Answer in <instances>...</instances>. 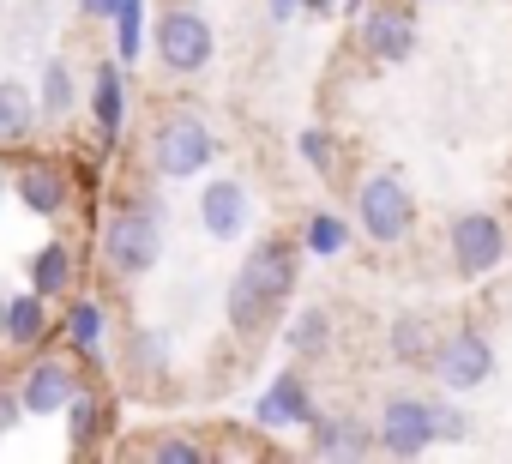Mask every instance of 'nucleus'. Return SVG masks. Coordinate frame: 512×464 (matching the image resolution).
Returning a JSON list of instances; mask_svg holds the SVG:
<instances>
[{
	"mask_svg": "<svg viewBox=\"0 0 512 464\" xmlns=\"http://www.w3.org/2000/svg\"><path fill=\"white\" fill-rule=\"evenodd\" d=\"M290 290H296V254L284 242H260L247 254V266L235 272V284H229V326L235 332H260L284 308Z\"/></svg>",
	"mask_w": 512,
	"mask_h": 464,
	"instance_id": "obj_1",
	"label": "nucleus"
},
{
	"mask_svg": "<svg viewBox=\"0 0 512 464\" xmlns=\"http://www.w3.org/2000/svg\"><path fill=\"white\" fill-rule=\"evenodd\" d=\"M103 254L121 278H145L163 254V236H157V217L145 205H121L109 223H103Z\"/></svg>",
	"mask_w": 512,
	"mask_h": 464,
	"instance_id": "obj_2",
	"label": "nucleus"
},
{
	"mask_svg": "<svg viewBox=\"0 0 512 464\" xmlns=\"http://www.w3.org/2000/svg\"><path fill=\"white\" fill-rule=\"evenodd\" d=\"M211 151H217V139H211V127L199 121V115H169L163 127H157V139H151V157H157V169L163 175H199L205 163H211Z\"/></svg>",
	"mask_w": 512,
	"mask_h": 464,
	"instance_id": "obj_3",
	"label": "nucleus"
},
{
	"mask_svg": "<svg viewBox=\"0 0 512 464\" xmlns=\"http://www.w3.org/2000/svg\"><path fill=\"white\" fill-rule=\"evenodd\" d=\"M362 229L374 242H404L410 236V223H416V205H410V187L398 181V175H368V187H362Z\"/></svg>",
	"mask_w": 512,
	"mask_h": 464,
	"instance_id": "obj_4",
	"label": "nucleus"
},
{
	"mask_svg": "<svg viewBox=\"0 0 512 464\" xmlns=\"http://www.w3.org/2000/svg\"><path fill=\"white\" fill-rule=\"evenodd\" d=\"M434 440H440V404H428V398H392L380 410V446L392 458H416Z\"/></svg>",
	"mask_w": 512,
	"mask_h": 464,
	"instance_id": "obj_5",
	"label": "nucleus"
},
{
	"mask_svg": "<svg viewBox=\"0 0 512 464\" xmlns=\"http://www.w3.org/2000/svg\"><path fill=\"white\" fill-rule=\"evenodd\" d=\"M500 260H506V229H500V217L494 211H464L452 223V266L464 278H488Z\"/></svg>",
	"mask_w": 512,
	"mask_h": 464,
	"instance_id": "obj_6",
	"label": "nucleus"
},
{
	"mask_svg": "<svg viewBox=\"0 0 512 464\" xmlns=\"http://www.w3.org/2000/svg\"><path fill=\"white\" fill-rule=\"evenodd\" d=\"M434 374L452 386V392H470V386H488L494 380V350H488V338L482 332H446L440 344H434Z\"/></svg>",
	"mask_w": 512,
	"mask_h": 464,
	"instance_id": "obj_7",
	"label": "nucleus"
},
{
	"mask_svg": "<svg viewBox=\"0 0 512 464\" xmlns=\"http://www.w3.org/2000/svg\"><path fill=\"white\" fill-rule=\"evenodd\" d=\"M157 55L169 73H199L211 61V25L199 13H163L157 19Z\"/></svg>",
	"mask_w": 512,
	"mask_h": 464,
	"instance_id": "obj_8",
	"label": "nucleus"
},
{
	"mask_svg": "<svg viewBox=\"0 0 512 464\" xmlns=\"http://www.w3.org/2000/svg\"><path fill=\"white\" fill-rule=\"evenodd\" d=\"M362 43H368L374 61L398 67V61H410V49H416V19H410L404 7H374L368 25H362Z\"/></svg>",
	"mask_w": 512,
	"mask_h": 464,
	"instance_id": "obj_9",
	"label": "nucleus"
},
{
	"mask_svg": "<svg viewBox=\"0 0 512 464\" xmlns=\"http://www.w3.org/2000/svg\"><path fill=\"white\" fill-rule=\"evenodd\" d=\"M199 223H205V236L235 242L241 229H247V187L241 181H211L199 193Z\"/></svg>",
	"mask_w": 512,
	"mask_h": 464,
	"instance_id": "obj_10",
	"label": "nucleus"
},
{
	"mask_svg": "<svg viewBox=\"0 0 512 464\" xmlns=\"http://www.w3.org/2000/svg\"><path fill=\"white\" fill-rule=\"evenodd\" d=\"M73 392H79V380H73L61 362H37V368L25 374V392H19V398H25L31 416H55V410L73 404Z\"/></svg>",
	"mask_w": 512,
	"mask_h": 464,
	"instance_id": "obj_11",
	"label": "nucleus"
},
{
	"mask_svg": "<svg viewBox=\"0 0 512 464\" xmlns=\"http://www.w3.org/2000/svg\"><path fill=\"white\" fill-rule=\"evenodd\" d=\"M260 422H266V428H302V422H314V404H308L302 374H284V380L260 398Z\"/></svg>",
	"mask_w": 512,
	"mask_h": 464,
	"instance_id": "obj_12",
	"label": "nucleus"
},
{
	"mask_svg": "<svg viewBox=\"0 0 512 464\" xmlns=\"http://www.w3.org/2000/svg\"><path fill=\"white\" fill-rule=\"evenodd\" d=\"M19 199H25L31 211L55 217V211L67 205V175H61L55 163H25V169H19Z\"/></svg>",
	"mask_w": 512,
	"mask_h": 464,
	"instance_id": "obj_13",
	"label": "nucleus"
},
{
	"mask_svg": "<svg viewBox=\"0 0 512 464\" xmlns=\"http://www.w3.org/2000/svg\"><path fill=\"white\" fill-rule=\"evenodd\" d=\"M308 428H314V452H326V458H362L374 446L362 422H308Z\"/></svg>",
	"mask_w": 512,
	"mask_h": 464,
	"instance_id": "obj_14",
	"label": "nucleus"
},
{
	"mask_svg": "<svg viewBox=\"0 0 512 464\" xmlns=\"http://www.w3.org/2000/svg\"><path fill=\"white\" fill-rule=\"evenodd\" d=\"M7 338H13V344H37V338H43V302H37V296L7 302Z\"/></svg>",
	"mask_w": 512,
	"mask_h": 464,
	"instance_id": "obj_15",
	"label": "nucleus"
},
{
	"mask_svg": "<svg viewBox=\"0 0 512 464\" xmlns=\"http://www.w3.org/2000/svg\"><path fill=\"white\" fill-rule=\"evenodd\" d=\"M31 127V91L25 85H0V139H19Z\"/></svg>",
	"mask_w": 512,
	"mask_h": 464,
	"instance_id": "obj_16",
	"label": "nucleus"
},
{
	"mask_svg": "<svg viewBox=\"0 0 512 464\" xmlns=\"http://www.w3.org/2000/svg\"><path fill=\"white\" fill-rule=\"evenodd\" d=\"M97 121H103V139H115V127H121V73L115 67L97 73Z\"/></svg>",
	"mask_w": 512,
	"mask_h": 464,
	"instance_id": "obj_17",
	"label": "nucleus"
},
{
	"mask_svg": "<svg viewBox=\"0 0 512 464\" xmlns=\"http://www.w3.org/2000/svg\"><path fill=\"white\" fill-rule=\"evenodd\" d=\"M344 236H350L344 217H332V211H314V217H308V254H338Z\"/></svg>",
	"mask_w": 512,
	"mask_h": 464,
	"instance_id": "obj_18",
	"label": "nucleus"
},
{
	"mask_svg": "<svg viewBox=\"0 0 512 464\" xmlns=\"http://www.w3.org/2000/svg\"><path fill=\"white\" fill-rule=\"evenodd\" d=\"M326 332H332V320L320 314V308H308L296 326H290V350H302V356H314V350H326Z\"/></svg>",
	"mask_w": 512,
	"mask_h": 464,
	"instance_id": "obj_19",
	"label": "nucleus"
},
{
	"mask_svg": "<svg viewBox=\"0 0 512 464\" xmlns=\"http://www.w3.org/2000/svg\"><path fill=\"white\" fill-rule=\"evenodd\" d=\"M43 109L49 115H67L73 109V79H67L61 61H49V73H43Z\"/></svg>",
	"mask_w": 512,
	"mask_h": 464,
	"instance_id": "obj_20",
	"label": "nucleus"
},
{
	"mask_svg": "<svg viewBox=\"0 0 512 464\" xmlns=\"http://www.w3.org/2000/svg\"><path fill=\"white\" fill-rule=\"evenodd\" d=\"M67 284V248L61 242H49L43 254H37V290L49 296V290H61Z\"/></svg>",
	"mask_w": 512,
	"mask_h": 464,
	"instance_id": "obj_21",
	"label": "nucleus"
},
{
	"mask_svg": "<svg viewBox=\"0 0 512 464\" xmlns=\"http://www.w3.org/2000/svg\"><path fill=\"white\" fill-rule=\"evenodd\" d=\"M97 326H103V314H97V302H79L73 308V320H67V332H73V344H97Z\"/></svg>",
	"mask_w": 512,
	"mask_h": 464,
	"instance_id": "obj_22",
	"label": "nucleus"
},
{
	"mask_svg": "<svg viewBox=\"0 0 512 464\" xmlns=\"http://www.w3.org/2000/svg\"><path fill=\"white\" fill-rule=\"evenodd\" d=\"M302 157H308L314 169H332V163H338V157H332V139H326V133H302Z\"/></svg>",
	"mask_w": 512,
	"mask_h": 464,
	"instance_id": "obj_23",
	"label": "nucleus"
},
{
	"mask_svg": "<svg viewBox=\"0 0 512 464\" xmlns=\"http://www.w3.org/2000/svg\"><path fill=\"white\" fill-rule=\"evenodd\" d=\"M199 458V446H187V440H163L157 446V464H193Z\"/></svg>",
	"mask_w": 512,
	"mask_h": 464,
	"instance_id": "obj_24",
	"label": "nucleus"
},
{
	"mask_svg": "<svg viewBox=\"0 0 512 464\" xmlns=\"http://www.w3.org/2000/svg\"><path fill=\"white\" fill-rule=\"evenodd\" d=\"M127 7H139V0H85V13H91V19H121Z\"/></svg>",
	"mask_w": 512,
	"mask_h": 464,
	"instance_id": "obj_25",
	"label": "nucleus"
},
{
	"mask_svg": "<svg viewBox=\"0 0 512 464\" xmlns=\"http://www.w3.org/2000/svg\"><path fill=\"white\" fill-rule=\"evenodd\" d=\"M398 356L410 362V356H422V338H416V320H404L398 326Z\"/></svg>",
	"mask_w": 512,
	"mask_h": 464,
	"instance_id": "obj_26",
	"label": "nucleus"
},
{
	"mask_svg": "<svg viewBox=\"0 0 512 464\" xmlns=\"http://www.w3.org/2000/svg\"><path fill=\"white\" fill-rule=\"evenodd\" d=\"M440 434H446V440H452V434H464V416H458V410H446V404H440Z\"/></svg>",
	"mask_w": 512,
	"mask_h": 464,
	"instance_id": "obj_27",
	"label": "nucleus"
},
{
	"mask_svg": "<svg viewBox=\"0 0 512 464\" xmlns=\"http://www.w3.org/2000/svg\"><path fill=\"white\" fill-rule=\"evenodd\" d=\"M19 410H25V398H19V404H13V398H0V428H13V416H19Z\"/></svg>",
	"mask_w": 512,
	"mask_h": 464,
	"instance_id": "obj_28",
	"label": "nucleus"
},
{
	"mask_svg": "<svg viewBox=\"0 0 512 464\" xmlns=\"http://www.w3.org/2000/svg\"><path fill=\"white\" fill-rule=\"evenodd\" d=\"M296 7H302V0H272V19H290Z\"/></svg>",
	"mask_w": 512,
	"mask_h": 464,
	"instance_id": "obj_29",
	"label": "nucleus"
},
{
	"mask_svg": "<svg viewBox=\"0 0 512 464\" xmlns=\"http://www.w3.org/2000/svg\"><path fill=\"white\" fill-rule=\"evenodd\" d=\"M302 7H308V13H332V0H302Z\"/></svg>",
	"mask_w": 512,
	"mask_h": 464,
	"instance_id": "obj_30",
	"label": "nucleus"
},
{
	"mask_svg": "<svg viewBox=\"0 0 512 464\" xmlns=\"http://www.w3.org/2000/svg\"><path fill=\"white\" fill-rule=\"evenodd\" d=\"M0 338H7V302H0Z\"/></svg>",
	"mask_w": 512,
	"mask_h": 464,
	"instance_id": "obj_31",
	"label": "nucleus"
}]
</instances>
